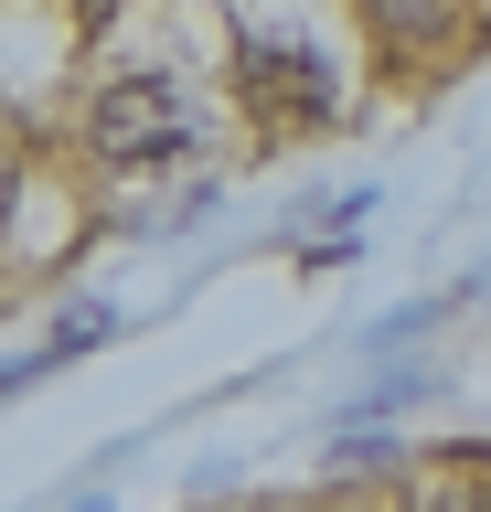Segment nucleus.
Masks as SVG:
<instances>
[{
    "label": "nucleus",
    "instance_id": "nucleus-1",
    "mask_svg": "<svg viewBox=\"0 0 491 512\" xmlns=\"http://www.w3.org/2000/svg\"><path fill=\"white\" fill-rule=\"evenodd\" d=\"M86 139H97V160H118V171H171V160L193 150V107H182L171 75H118V86L97 96Z\"/></svg>",
    "mask_w": 491,
    "mask_h": 512
},
{
    "label": "nucleus",
    "instance_id": "nucleus-2",
    "mask_svg": "<svg viewBox=\"0 0 491 512\" xmlns=\"http://www.w3.org/2000/svg\"><path fill=\"white\" fill-rule=\"evenodd\" d=\"M246 75H267L289 107H331V64L299 54V43H246Z\"/></svg>",
    "mask_w": 491,
    "mask_h": 512
},
{
    "label": "nucleus",
    "instance_id": "nucleus-3",
    "mask_svg": "<svg viewBox=\"0 0 491 512\" xmlns=\"http://www.w3.org/2000/svg\"><path fill=\"white\" fill-rule=\"evenodd\" d=\"M374 22H385V43H438L459 22V0H374Z\"/></svg>",
    "mask_w": 491,
    "mask_h": 512
},
{
    "label": "nucleus",
    "instance_id": "nucleus-4",
    "mask_svg": "<svg viewBox=\"0 0 491 512\" xmlns=\"http://www.w3.org/2000/svg\"><path fill=\"white\" fill-rule=\"evenodd\" d=\"M107 331H118V310H107V299H65V320H54V342H65V352H97Z\"/></svg>",
    "mask_w": 491,
    "mask_h": 512
},
{
    "label": "nucleus",
    "instance_id": "nucleus-5",
    "mask_svg": "<svg viewBox=\"0 0 491 512\" xmlns=\"http://www.w3.org/2000/svg\"><path fill=\"white\" fill-rule=\"evenodd\" d=\"M417 331H427V310H395V320H374V342H363V352H406Z\"/></svg>",
    "mask_w": 491,
    "mask_h": 512
},
{
    "label": "nucleus",
    "instance_id": "nucleus-6",
    "mask_svg": "<svg viewBox=\"0 0 491 512\" xmlns=\"http://www.w3.org/2000/svg\"><path fill=\"white\" fill-rule=\"evenodd\" d=\"M417 512H491V491H481V480H449V491H438V502H417Z\"/></svg>",
    "mask_w": 491,
    "mask_h": 512
},
{
    "label": "nucleus",
    "instance_id": "nucleus-7",
    "mask_svg": "<svg viewBox=\"0 0 491 512\" xmlns=\"http://www.w3.org/2000/svg\"><path fill=\"white\" fill-rule=\"evenodd\" d=\"M65 512H107V491H75V502H65Z\"/></svg>",
    "mask_w": 491,
    "mask_h": 512
}]
</instances>
